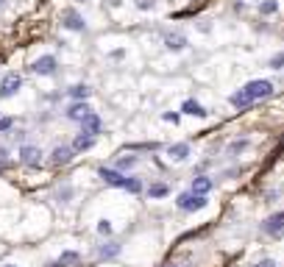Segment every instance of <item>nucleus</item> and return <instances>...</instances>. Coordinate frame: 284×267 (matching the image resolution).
Wrapping results in <instances>:
<instances>
[{
  "label": "nucleus",
  "mask_w": 284,
  "mask_h": 267,
  "mask_svg": "<svg viewBox=\"0 0 284 267\" xmlns=\"http://www.w3.org/2000/svg\"><path fill=\"white\" fill-rule=\"evenodd\" d=\"M62 25H64L67 31H84V28H86L84 17H81L75 8H64V11H62Z\"/></svg>",
  "instance_id": "20e7f679"
},
{
  "label": "nucleus",
  "mask_w": 284,
  "mask_h": 267,
  "mask_svg": "<svg viewBox=\"0 0 284 267\" xmlns=\"http://www.w3.org/2000/svg\"><path fill=\"white\" fill-rule=\"evenodd\" d=\"M92 145H95V134H84V131H81L78 136L72 139V145H70V148L75 150V153H81V150H89Z\"/></svg>",
  "instance_id": "f8f14e48"
},
{
  "label": "nucleus",
  "mask_w": 284,
  "mask_h": 267,
  "mask_svg": "<svg viewBox=\"0 0 284 267\" xmlns=\"http://www.w3.org/2000/svg\"><path fill=\"white\" fill-rule=\"evenodd\" d=\"M78 3H86V0H78Z\"/></svg>",
  "instance_id": "473e14b6"
},
{
  "label": "nucleus",
  "mask_w": 284,
  "mask_h": 267,
  "mask_svg": "<svg viewBox=\"0 0 284 267\" xmlns=\"http://www.w3.org/2000/svg\"><path fill=\"white\" fill-rule=\"evenodd\" d=\"M11 126H14V120H11V117H3V120H0V134H6Z\"/></svg>",
  "instance_id": "393cba45"
},
{
  "label": "nucleus",
  "mask_w": 284,
  "mask_h": 267,
  "mask_svg": "<svg viewBox=\"0 0 284 267\" xmlns=\"http://www.w3.org/2000/svg\"><path fill=\"white\" fill-rule=\"evenodd\" d=\"M262 231L268 234V237H282L284 234V211H279V214H273V217L265 220Z\"/></svg>",
  "instance_id": "39448f33"
},
{
  "label": "nucleus",
  "mask_w": 284,
  "mask_h": 267,
  "mask_svg": "<svg viewBox=\"0 0 284 267\" xmlns=\"http://www.w3.org/2000/svg\"><path fill=\"white\" fill-rule=\"evenodd\" d=\"M167 192H170V187H167V184H153V187H148V195L150 198H164Z\"/></svg>",
  "instance_id": "a211bd4d"
},
{
  "label": "nucleus",
  "mask_w": 284,
  "mask_h": 267,
  "mask_svg": "<svg viewBox=\"0 0 284 267\" xmlns=\"http://www.w3.org/2000/svg\"><path fill=\"white\" fill-rule=\"evenodd\" d=\"M72 153H75L72 148H67V145H59V148H53V153H50V164H53V167H62V164H70Z\"/></svg>",
  "instance_id": "6e6552de"
},
{
  "label": "nucleus",
  "mask_w": 284,
  "mask_h": 267,
  "mask_svg": "<svg viewBox=\"0 0 284 267\" xmlns=\"http://www.w3.org/2000/svg\"><path fill=\"white\" fill-rule=\"evenodd\" d=\"M81 131L84 134H98L100 131V117L95 112H89L84 120H81Z\"/></svg>",
  "instance_id": "4468645a"
},
{
  "label": "nucleus",
  "mask_w": 284,
  "mask_h": 267,
  "mask_svg": "<svg viewBox=\"0 0 284 267\" xmlns=\"http://www.w3.org/2000/svg\"><path fill=\"white\" fill-rule=\"evenodd\" d=\"M162 267H181V265H162Z\"/></svg>",
  "instance_id": "7c9ffc66"
},
{
  "label": "nucleus",
  "mask_w": 284,
  "mask_h": 267,
  "mask_svg": "<svg viewBox=\"0 0 284 267\" xmlns=\"http://www.w3.org/2000/svg\"><path fill=\"white\" fill-rule=\"evenodd\" d=\"M176 203H178L181 211H201V209H206V195H198V192H181Z\"/></svg>",
  "instance_id": "f03ea898"
},
{
  "label": "nucleus",
  "mask_w": 284,
  "mask_h": 267,
  "mask_svg": "<svg viewBox=\"0 0 284 267\" xmlns=\"http://www.w3.org/2000/svg\"><path fill=\"white\" fill-rule=\"evenodd\" d=\"M6 150H3V148H0V167H8V159H6Z\"/></svg>",
  "instance_id": "cd10ccee"
},
{
  "label": "nucleus",
  "mask_w": 284,
  "mask_h": 267,
  "mask_svg": "<svg viewBox=\"0 0 284 267\" xmlns=\"http://www.w3.org/2000/svg\"><path fill=\"white\" fill-rule=\"evenodd\" d=\"M89 112H92V109H89V106H86L84 100H78V103H72L70 109H67V117H70V120H75V123H81V120H84Z\"/></svg>",
  "instance_id": "ddd939ff"
},
{
  "label": "nucleus",
  "mask_w": 284,
  "mask_h": 267,
  "mask_svg": "<svg viewBox=\"0 0 284 267\" xmlns=\"http://www.w3.org/2000/svg\"><path fill=\"white\" fill-rule=\"evenodd\" d=\"M31 70H34L36 75H53V72H56V56H39Z\"/></svg>",
  "instance_id": "423d86ee"
},
{
  "label": "nucleus",
  "mask_w": 284,
  "mask_h": 267,
  "mask_svg": "<svg viewBox=\"0 0 284 267\" xmlns=\"http://www.w3.org/2000/svg\"><path fill=\"white\" fill-rule=\"evenodd\" d=\"M259 11H262V14H276V11H279V3H276V0H265L262 6H259Z\"/></svg>",
  "instance_id": "412c9836"
},
{
  "label": "nucleus",
  "mask_w": 284,
  "mask_h": 267,
  "mask_svg": "<svg viewBox=\"0 0 284 267\" xmlns=\"http://www.w3.org/2000/svg\"><path fill=\"white\" fill-rule=\"evenodd\" d=\"M162 42L167 45L170 50H184V48H187V36L178 34V31H164V34H162Z\"/></svg>",
  "instance_id": "9d476101"
},
{
  "label": "nucleus",
  "mask_w": 284,
  "mask_h": 267,
  "mask_svg": "<svg viewBox=\"0 0 284 267\" xmlns=\"http://www.w3.org/2000/svg\"><path fill=\"white\" fill-rule=\"evenodd\" d=\"M98 253L103 256V259H112V256H117V253H120V245H114V242H109V245H103Z\"/></svg>",
  "instance_id": "6ab92c4d"
},
{
  "label": "nucleus",
  "mask_w": 284,
  "mask_h": 267,
  "mask_svg": "<svg viewBox=\"0 0 284 267\" xmlns=\"http://www.w3.org/2000/svg\"><path fill=\"white\" fill-rule=\"evenodd\" d=\"M89 92L92 89H89L86 84H75V86H70V98L72 100H86L89 98Z\"/></svg>",
  "instance_id": "f3484780"
},
{
  "label": "nucleus",
  "mask_w": 284,
  "mask_h": 267,
  "mask_svg": "<svg viewBox=\"0 0 284 267\" xmlns=\"http://www.w3.org/2000/svg\"><path fill=\"white\" fill-rule=\"evenodd\" d=\"M123 190H128V192H134V195H140V192H142V181H140V178H128Z\"/></svg>",
  "instance_id": "aec40b11"
},
{
  "label": "nucleus",
  "mask_w": 284,
  "mask_h": 267,
  "mask_svg": "<svg viewBox=\"0 0 284 267\" xmlns=\"http://www.w3.org/2000/svg\"><path fill=\"white\" fill-rule=\"evenodd\" d=\"M214 187V181L209 176H198L195 181H192V192H198V195H209Z\"/></svg>",
  "instance_id": "2eb2a0df"
},
{
  "label": "nucleus",
  "mask_w": 284,
  "mask_h": 267,
  "mask_svg": "<svg viewBox=\"0 0 284 267\" xmlns=\"http://www.w3.org/2000/svg\"><path fill=\"white\" fill-rule=\"evenodd\" d=\"M20 86H22V78L17 72H6L3 81H0V98H14L20 92Z\"/></svg>",
  "instance_id": "7ed1b4c3"
},
{
  "label": "nucleus",
  "mask_w": 284,
  "mask_h": 267,
  "mask_svg": "<svg viewBox=\"0 0 284 267\" xmlns=\"http://www.w3.org/2000/svg\"><path fill=\"white\" fill-rule=\"evenodd\" d=\"M273 95V84L270 81H265V78H259V81H251V84H245L242 89H237L231 98H228V103L234 106V109H248V106H254L256 100H265Z\"/></svg>",
  "instance_id": "f257e3e1"
},
{
  "label": "nucleus",
  "mask_w": 284,
  "mask_h": 267,
  "mask_svg": "<svg viewBox=\"0 0 284 267\" xmlns=\"http://www.w3.org/2000/svg\"><path fill=\"white\" fill-rule=\"evenodd\" d=\"M164 120H167V123H178V114L170 112V114H164Z\"/></svg>",
  "instance_id": "c85d7f7f"
},
{
  "label": "nucleus",
  "mask_w": 284,
  "mask_h": 267,
  "mask_svg": "<svg viewBox=\"0 0 284 267\" xmlns=\"http://www.w3.org/2000/svg\"><path fill=\"white\" fill-rule=\"evenodd\" d=\"M0 6H3V0H0Z\"/></svg>",
  "instance_id": "72a5a7b5"
},
{
  "label": "nucleus",
  "mask_w": 284,
  "mask_h": 267,
  "mask_svg": "<svg viewBox=\"0 0 284 267\" xmlns=\"http://www.w3.org/2000/svg\"><path fill=\"white\" fill-rule=\"evenodd\" d=\"M70 262H78V253H75V251L62 253V265H70Z\"/></svg>",
  "instance_id": "5701e85b"
},
{
  "label": "nucleus",
  "mask_w": 284,
  "mask_h": 267,
  "mask_svg": "<svg viewBox=\"0 0 284 267\" xmlns=\"http://www.w3.org/2000/svg\"><path fill=\"white\" fill-rule=\"evenodd\" d=\"M39 159H42V150L34 148V145H22L20 148V162L28 164V167H36L39 164Z\"/></svg>",
  "instance_id": "1a4fd4ad"
},
{
  "label": "nucleus",
  "mask_w": 284,
  "mask_h": 267,
  "mask_svg": "<svg viewBox=\"0 0 284 267\" xmlns=\"http://www.w3.org/2000/svg\"><path fill=\"white\" fill-rule=\"evenodd\" d=\"M167 156H170V162H187L190 159V145L187 142H176L167 148Z\"/></svg>",
  "instance_id": "9b49d317"
},
{
  "label": "nucleus",
  "mask_w": 284,
  "mask_h": 267,
  "mask_svg": "<svg viewBox=\"0 0 284 267\" xmlns=\"http://www.w3.org/2000/svg\"><path fill=\"white\" fill-rule=\"evenodd\" d=\"M270 67H284V53H279V56L270 62Z\"/></svg>",
  "instance_id": "bb28decb"
},
{
  "label": "nucleus",
  "mask_w": 284,
  "mask_h": 267,
  "mask_svg": "<svg viewBox=\"0 0 284 267\" xmlns=\"http://www.w3.org/2000/svg\"><path fill=\"white\" fill-rule=\"evenodd\" d=\"M150 6H153L150 0H140V8H150Z\"/></svg>",
  "instance_id": "c756f323"
},
{
  "label": "nucleus",
  "mask_w": 284,
  "mask_h": 267,
  "mask_svg": "<svg viewBox=\"0 0 284 267\" xmlns=\"http://www.w3.org/2000/svg\"><path fill=\"white\" fill-rule=\"evenodd\" d=\"M98 231L109 237V234H112V223H109V220H100V223H98Z\"/></svg>",
  "instance_id": "b1692460"
},
{
  "label": "nucleus",
  "mask_w": 284,
  "mask_h": 267,
  "mask_svg": "<svg viewBox=\"0 0 284 267\" xmlns=\"http://www.w3.org/2000/svg\"><path fill=\"white\" fill-rule=\"evenodd\" d=\"M254 267H276V259H259Z\"/></svg>",
  "instance_id": "a878e982"
},
{
  "label": "nucleus",
  "mask_w": 284,
  "mask_h": 267,
  "mask_svg": "<svg viewBox=\"0 0 284 267\" xmlns=\"http://www.w3.org/2000/svg\"><path fill=\"white\" fill-rule=\"evenodd\" d=\"M6 267H17V265H6Z\"/></svg>",
  "instance_id": "2f4dec72"
},
{
  "label": "nucleus",
  "mask_w": 284,
  "mask_h": 267,
  "mask_svg": "<svg viewBox=\"0 0 284 267\" xmlns=\"http://www.w3.org/2000/svg\"><path fill=\"white\" fill-rule=\"evenodd\" d=\"M137 164V156H123L120 162H117V170H131Z\"/></svg>",
  "instance_id": "4be33fe9"
},
{
  "label": "nucleus",
  "mask_w": 284,
  "mask_h": 267,
  "mask_svg": "<svg viewBox=\"0 0 284 267\" xmlns=\"http://www.w3.org/2000/svg\"><path fill=\"white\" fill-rule=\"evenodd\" d=\"M181 112L192 114V117H206V109L198 103V100H184V103H181Z\"/></svg>",
  "instance_id": "dca6fc26"
},
{
  "label": "nucleus",
  "mask_w": 284,
  "mask_h": 267,
  "mask_svg": "<svg viewBox=\"0 0 284 267\" xmlns=\"http://www.w3.org/2000/svg\"><path fill=\"white\" fill-rule=\"evenodd\" d=\"M98 176L103 178L109 187H126V181H128V176H123L120 170H109V167H100Z\"/></svg>",
  "instance_id": "0eeeda50"
}]
</instances>
